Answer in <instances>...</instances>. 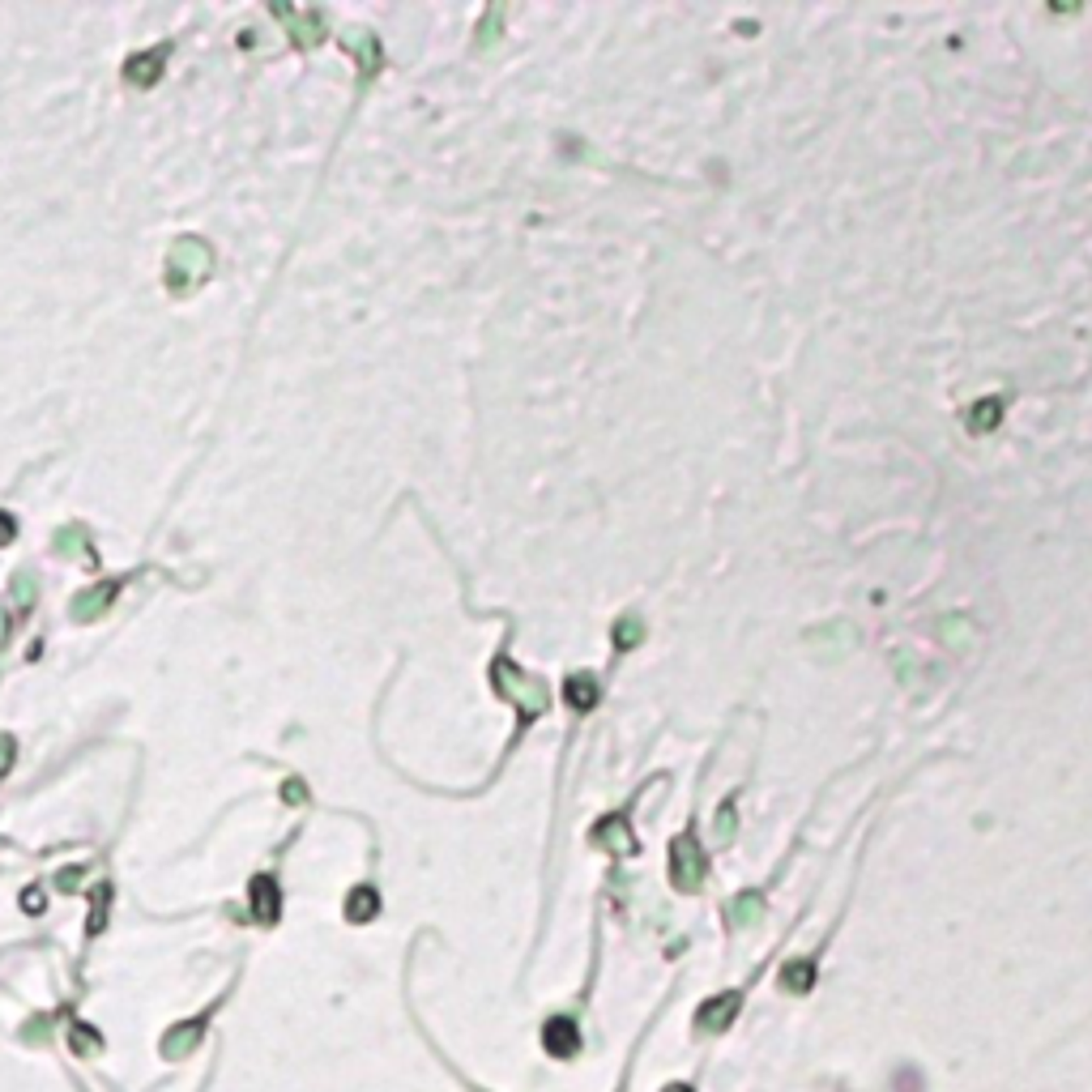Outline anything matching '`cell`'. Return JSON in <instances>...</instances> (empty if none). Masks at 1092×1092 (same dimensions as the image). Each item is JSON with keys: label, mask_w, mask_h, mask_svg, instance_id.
<instances>
[{"label": "cell", "mask_w": 1092, "mask_h": 1092, "mask_svg": "<svg viewBox=\"0 0 1092 1092\" xmlns=\"http://www.w3.org/2000/svg\"><path fill=\"white\" fill-rule=\"evenodd\" d=\"M52 546H56L65 559H94V555H90V538H86V529H82V525H65V529H56Z\"/></svg>", "instance_id": "11"}, {"label": "cell", "mask_w": 1092, "mask_h": 1092, "mask_svg": "<svg viewBox=\"0 0 1092 1092\" xmlns=\"http://www.w3.org/2000/svg\"><path fill=\"white\" fill-rule=\"evenodd\" d=\"M640 640V623L636 619H619V627H615V644L619 649H632Z\"/></svg>", "instance_id": "18"}, {"label": "cell", "mask_w": 1092, "mask_h": 1092, "mask_svg": "<svg viewBox=\"0 0 1092 1092\" xmlns=\"http://www.w3.org/2000/svg\"><path fill=\"white\" fill-rule=\"evenodd\" d=\"M811 977H815V964H811V960H794V964L781 969V986L794 990V994H807V990H811Z\"/></svg>", "instance_id": "16"}, {"label": "cell", "mask_w": 1092, "mask_h": 1092, "mask_svg": "<svg viewBox=\"0 0 1092 1092\" xmlns=\"http://www.w3.org/2000/svg\"><path fill=\"white\" fill-rule=\"evenodd\" d=\"M666 1092H687V1088H666Z\"/></svg>", "instance_id": "24"}, {"label": "cell", "mask_w": 1092, "mask_h": 1092, "mask_svg": "<svg viewBox=\"0 0 1092 1092\" xmlns=\"http://www.w3.org/2000/svg\"><path fill=\"white\" fill-rule=\"evenodd\" d=\"M73 1049H77V1054H86V1049L94 1054V1049H99V1037L86 1032V1028H73Z\"/></svg>", "instance_id": "20"}, {"label": "cell", "mask_w": 1092, "mask_h": 1092, "mask_svg": "<svg viewBox=\"0 0 1092 1092\" xmlns=\"http://www.w3.org/2000/svg\"><path fill=\"white\" fill-rule=\"evenodd\" d=\"M376 909H380L376 888H354V892L346 896V918H350V922H372Z\"/></svg>", "instance_id": "12"}, {"label": "cell", "mask_w": 1092, "mask_h": 1092, "mask_svg": "<svg viewBox=\"0 0 1092 1092\" xmlns=\"http://www.w3.org/2000/svg\"><path fill=\"white\" fill-rule=\"evenodd\" d=\"M163 65H167V52H163V48H158V52H141V56H129L124 77L146 90V86H154V82L163 77Z\"/></svg>", "instance_id": "9"}, {"label": "cell", "mask_w": 1092, "mask_h": 1092, "mask_svg": "<svg viewBox=\"0 0 1092 1092\" xmlns=\"http://www.w3.org/2000/svg\"><path fill=\"white\" fill-rule=\"evenodd\" d=\"M926 1083H922V1075L913 1071V1066H900L896 1071V1092H922Z\"/></svg>", "instance_id": "19"}, {"label": "cell", "mask_w": 1092, "mask_h": 1092, "mask_svg": "<svg viewBox=\"0 0 1092 1092\" xmlns=\"http://www.w3.org/2000/svg\"><path fill=\"white\" fill-rule=\"evenodd\" d=\"M491 683H495V691H500L504 700H512V704L521 708L525 721H534V717L546 712V687H542L534 674L517 670L508 657H500V661L491 666Z\"/></svg>", "instance_id": "2"}, {"label": "cell", "mask_w": 1092, "mask_h": 1092, "mask_svg": "<svg viewBox=\"0 0 1092 1092\" xmlns=\"http://www.w3.org/2000/svg\"><path fill=\"white\" fill-rule=\"evenodd\" d=\"M346 48L354 52V60H358V69H363V82H372V77L385 69V52H380V39H376V35L350 31V35H346Z\"/></svg>", "instance_id": "5"}, {"label": "cell", "mask_w": 1092, "mask_h": 1092, "mask_svg": "<svg viewBox=\"0 0 1092 1092\" xmlns=\"http://www.w3.org/2000/svg\"><path fill=\"white\" fill-rule=\"evenodd\" d=\"M14 538H18V521L9 512H0V546H9Z\"/></svg>", "instance_id": "21"}, {"label": "cell", "mask_w": 1092, "mask_h": 1092, "mask_svg": "<svg viewBox=\"0 0 1092 1092\" xmlns=\"http://www.w3.org/2000/svg\"><path fill=\"white\" fill-rule=\"evenodd\" d=\"M120 585H124V580H99L94 589L77 593V597H73V619H99V615H107V606L116 602Z\"/></svg>", "instance_id": "7"}, {"label": "cell", "mask_w": 1092, "mask_h": 1092, "mask_svg": "<svg viewBox=\"0 0 1092 1092\" xmlns=\"http://www.w3.org/2000/svg\"><path fill=\"white\" fill-rule=\"evenodd\" d=\"M593 841H597V845H606V849H619V854H632V849H636V841L627 837L623 820H606V824L593 832Z\"/></svg>", "instance_id": "15"}, {"label": "cell", "mask_w": 1092, "mask_h": 1092, "mask_svg": "<svg viewBox=\"0 0 1092 1092\" xmlns=\"http://www.w3.org/2000/svg\"><path fill=\"white\" fill-rule=\"evenodd\" d=\"M277 909H282V900H277V883L273 879H252V918L260 922V926H269V922H277Z\"/></svg>", "instance_id": "10"}, {"label": "cell", "mask_w": 1092, "mask_h": 1092, "mask_svg": "<svg viewBox=\"0 0 1092 1092\" xmlns=\"http://www.w3.org/2000/svg\"><path fill=\"white\" fill-rule=\"evenodd\" d=\"M700 879H704V858H700V849H695L691 837H678V841H674V883H678L683 892H695Z\"/></svg>", "instance_id": "4"}, {"label": "cell", "mask_w": 1092, "mask_h": 1092, "mask_svg": "<svg viewBox=\"0 0 1092 1092\" xmlns=\"http://www.w3.org/2000/svg\"><path fill=\"white\" fill-rule=\"evenodd\" d=\"M739 1003H743V998H739L735 990H730V994H721V998H708V1003L695 1011V1024H700V1028H708V1032H721L725 1024H730V1020L739 1015Z\"/></svg>", "instance_id": "8"}, {"label": "cell", "mask_w": 1092, "mask_h": 1092, "mask_svg": "<svg viewBox=\"0 0 1092 1092\" xmlns=\"http://www.w3.org/2000/svg\"><path fill=\"white\" fill-rule=\"evenodd\" d=\"M273 18L290 31V39L299 48H316L324 39V18L320 14H303V9H286V5H273Z\"/></svg>", "instance_id": "3"}, {"label": "cell", "mask_w": 1092, "mask_h": 1092, "mask_svg": "<svg viewBox=\"0 0 1092 1092\" xmlns=\"http://www.w3.org/2000/svg\"><path fill=\"white\" fill-rule=\"evenodd\" d=\"M197 1037H201V1020H188V1024H180V1028H171V1032H167L163 1054H167V1058H184V1054L197 1045Z\"/></svg>", "instance_id": "13"}, {"label": "cell", "mask_w": 1092, "mask_h": 1092, "mask_svg": "<svg viewBox=\"0 0 1092 1092\" xmlns=\"http://www.w3.org/2000/svg\"><path fill=\"white\" fill-rule=\"evenodd\" d=\"M282 798H286V803H303V786H299V781H290V786L282 790Z\"/></svg>", "instance_id": "23"}, {"label": "cell", "mask_w": 1092, "mask_h": 1092, "mask_svg": "<svg viewBox=\"0 0 1092 1092\" xmlns=\"http://www.w3.org/2000/svg\"><path fill=\"white\" fill-rule=\"evenodd\" d=\"M500 26H504V5H491V9L483 14V26H478V48L500 43Z\"/></svg>", "instance_id": "17"}, {"label": "cell", "mask_w": 1092, "mask_h": 1092, "mask_svg": "<svg viewBox=\"0 0 1092 1092\" xmlns=\"http://www.w3.org/2000/svg\"><path fill=\"white\" fill-rule=\"evenodd\" d=\"M14 764V739L9 735H0V773H5Z\"/></svg>", "instance_id": "22"}, {"label": "cell", "mask_w": 1092, "mask_h": 1092, "mask_svg": "<svg viewBox=\"0 0 1092 1092\" xmlns=\"http://www.w3.org/2000/svg\"><path fill=\"white\" fill-rule=\"evenodd\" d=\"M542 1045H546L551 1058H572V1054L580 1049V1032H576V1024H572L568 1015H555V1020H546V1028H542Z\"/></svg>", "instance_id": "6"}, {"label": "cell", "mask_w": 1092, "mask_h": 1092, "mask_svg": "<svg viewBox=\"0 0 1092 1092\" xmlns=\"http://www.w3.org/2000/svg\"><path fill=\"white\" fill-rule=\"evenodd\" d=\"M563 695H568L572 708H593V704H597V683H593L589 674H576V678L563 683Z\"/></svg>", "instance_id": "14"}, {"label": "cell", "mask_w": 1092, "mask_h": 1092, "mask_svg": "<svg viewBox=\"0 0 1092 1092\" xmlns=\"http://www.w3.org/2000/svg\"><path fill=\"white\" fill-rule=\"evenodd\" d=\"M214 273V252L205 239H175V248L167 252V290L171 294H188L197 290L205 277Z\"/></svg>", "instance_id": "1"}]
</instances>
